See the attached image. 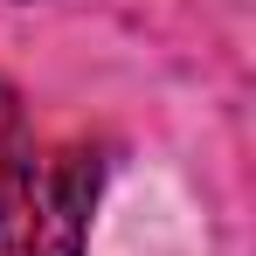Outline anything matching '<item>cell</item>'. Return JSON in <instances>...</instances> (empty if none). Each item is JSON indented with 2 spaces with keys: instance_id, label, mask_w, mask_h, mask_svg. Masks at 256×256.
Returning a JSON list of instances; mask_svg holds the SVG:
<instances>
[{
  "instance_id": "cell-1",
  "label": "cell",
  "mask_w": 256,
  "mask_h": 256,
  "mask_svg": "<svg viewBox=\"0 0 256 256\" xmlns=\"http://www.w3.org/2000/svg\"><path fill=\"white\" fill-rule=\"evenodd\" d=\"M104 194L97 146H21L0 160V256H84Z\"/></svg>"
},
{
  "instance_id": "cell-2",
  "label": "cell",
  "mask_w": 256,
  "mask_h": 256,
  "mask_svg": "<svg viewBox=\"0 0 256 256\" xmlns=\"http://www.w3.org/2000/svg\"><path fill=\"white\" fill-rule=\"evenodd\" d=\"M28 138H35V132H28V111H21V90L0 76V160H14Z\"/></svg>"
}]
</instances>
